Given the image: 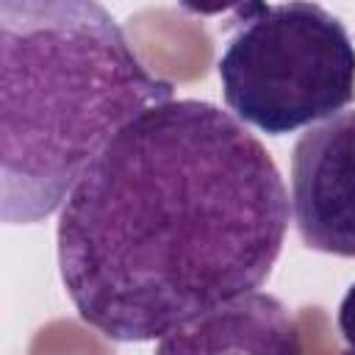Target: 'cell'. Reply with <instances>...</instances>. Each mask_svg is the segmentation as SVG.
<instances>
[{
	"label": "cell",
	"instance_id": "1",
	"mask_svg": "<svg viewBox=\"0 0 355 355\" xmlns=\"http://www.w3.org/2000/svg\"><path fill=\"white\" fill-rule=\"evenodd\" d=\"M288 219L263 141L214 103L172 97L128 122L61 205V283L100 336L161 341L258 291Z\"/></svg>",
	"mask_w": 355,
	"mask_h": 355
},
{
	"label": "cell",
	"instance_id": "2",
	"mask_svg": "<svg viewBox=\"0 0 355 355\" xmlns=\"http://www.w3.org/2000/svg\"><path fill=\"white\" fill-rule=\"evenodd\" d=\"M175 89L97 0H0V219L39 225Z\"/></svg>",
	"mask_w": 355,
	"mask_h": 355
},
{
	"label": "cell",
	"instance_id": "3",
	"mask_svg": "<svg viewBox=\"0 0 355 355\" xmlns=\"http://www.w3.org/2000/svg\"><path fill=\"white\" fill-rule=\"evenodd\" d=\"M233 11L216 72L244 125L286 136L355 100V44L336 14L313 0H247Z\"/></svg>",
	"mask_w": 355,
	"mask_h": 355
},
{
	"label": "cell",
	"instance_id": "4",
	"mask_svg": "<svg viewBox=\"0 0 355 355\" xmlns=\"http://www.w3.org/2000/svg\"><path fill=\"white\" fill-rule=\"evenodd\" d=\"M291 219L305 247L355 258V108L308 125L297 139Z\"/></svg>",
	"mask_w": 355,
	"mask_h": 355
},
{
	"label": "cell",
	"instance_id": "5",
	"mask_svg": "<svg viewBox=\"0 0 355 355\" xmlns=\"http://www.w3.org/2000/svg\"><path fill=\"white\" fill-rule=\"evenodd\" d=\"M250 333L261 341L263 349L275 352H297V330L280 300L250 291L236 297L205 316L178 327L166 338L158 341V352H197V349H222L227 336Z\"/></svg>",
	"mask_w": 355,
	"mask_h": 355
},
{
	"label": "cell",
	"instance_id": "6",
	"mask_svg": "<svg viewBox=\"0 0 355 355\" xmlns=\"http://www.w3.org/2000/svg\"><path fill=\"white\" fill-rule=\"evenodd\" d=\"M338 333L349 349H355V283L347 288L341 305H338Z\"/></svg>",
	"mask_w": 355,
	"mask_h": 355
},
{
	"label": "cell",
	"instance_id": "7",
	"mask_svg": "<svg viewBox=\"0 0 355 355\" xmlns=\"http://www.w3.org/2000/svg\"><path fill=\"white\" fill-rule=\"evenodd\" d=\"M189 14H197V17H216V14H225V11H233L239 8L241 3L247 0H178Z\"/></svg>",
	"mask_w": 355,
	"mask_h": 355
}]
</instances>
